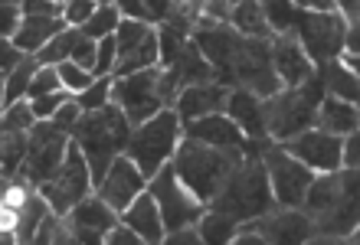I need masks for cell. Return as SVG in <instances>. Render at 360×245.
I'll return each instance as SVG.
<instances>
[{
  "mask_svg": "<svg viewBox=\"0 0 360 245\" xmlns=\"http://www.w3.org/2000/svg\"><path fill=\"white\" fill-rule=\"evenodd\" d=\"M243 161H246L243 147H217V144L193 141V138H184V134H180L177 147L171 154L174 173L200 203H210L217 197Z\"/></svg>",
  "mask_w": 360,
  "mask_h": 245,
  "instance_id": "cell-1",
  "label": "cell"
},
{
  "mask_svg": "<svg viewBox=\"0 0 360 245\" xmlns=\"http://www.w3.org/2000/svg\"><path fill=\"white\" fill-rule=\"evenodd\" d=\"M69 138L79 144V151L86 154L89 173H92V187L105 177L108 164L124 154L128 147V138H131V124L122 114V108L115 102L95 108V112H82L79 121L72 124Z\"/></svg>",
  "mask_w": 360,
  "mask_h": 245,
  "instance_id": "cell-2",
  "label": "cell"
},
{
  "mask_svg": "<svg viewBox=\"0 0 360 245\" xmlns=\"http://www.w3.org/2000/svg\"><path fill=\"white\" fill-rule=\"evenodd\" d=\"M177 92L180 88L174 82V72L164 66L141 69V72H131V76H122L112 82V102L122 108L131 128H138L164 108H171Z\"/></svg>",
  "mask_w": 360,
  "mask_h": 245,
  "instance_id": "cell-3",
  "label": "cell"
},
{
  "mask_svg": "<svg viewBox=\"0 0 360 245\" xmlns=\"http://www.w3.org/2000/svg\"><path fill=\"white\" fill-rule=\"evenodd\" d=\"M207 206L217 209V213H226L236 223H249V219H259L266 216L269 209H275V197L272 187H269L262 157H246Z\"/></svg>",
  "mask_w": 360,
  "mask_h": 245,
  "instance_id": "cell-4",
  "label": "cell"
},
{
  "mask_svg": "<svg viewBox=\"0 0 360 245\" xmlns=\"http://www.w3.org/2000/svg\"><path fill=\"white\" fill-rule=\"evenodd\" d=\"M324 98L321 76L314 69V76H308L302 85H285L272 98L262 102V118H266V134L269 141L282 144L295 138L298 131L314 124V108Z\"/></svg>",
  "mask_w": 360,
  "mask_h": 245,
  "instance_id": "cell-5",
  "label": "cell"
},
{
  "mask_svg": "<svg viewBox=\"0 0 360 245\" xmlns=\"http://www.w3.org/2000/svg\"><path fill=\"white\" fill-rule=\"evenodd\" d=\"M177 141H180V118L174 108H164V112H158L154 118H148V121H141L138 128H131V138H128L124 154L138 164V170H141L144 177L151 180L164 164L171 161Z\"/></svg>",
  "mask_w": 360,
  "mask_h": 245,
  "instance_id": "cell-6",
  "label": "cell"
},
{
  "mask_svg": "<svg viewBox=\"0 0 360 245\" xmlns=\"http://www.w3.org/2000/svg\"><path fill=\"white\" fill-rule=\"evenodd\" d=\"M66 147H69V131L56 128L49 118L46 121H33V128L27 131V157H23L13 180H23L30 187L46 183L59 170L63 157H66Z\"/></svg>",
  "mask_w": 360,
  "mask_h": 245,
  "instance_id": "cell-7",
  "label": "cell"
},
{
  "mask_svg": "<svg viewBox=\"0 0 360 245\" xmlns=\"http://www.w3.org/2000/svg\"><path fill=\"white\" fill-rule=\"evenodd\" d=\"M37 190H39V197L49 203V209L59 213V216H66L79 199H86L89 193H92V173H89L86 154L79 151V144L72 141V138H69L66 157H63L59 170L46 183H39Z\"/></svg>",
  "mask_w": 360,
  "mask_h": 245,
  "instance_id": "cell-8",
  "label": "cell"
},
{
  "mask_svg": "<svg viewBox=\"0 0 360 245\" xmlns=\"http://www.w3.org/2000/svg\"><path fill=\"white\" fill-rule=\"evenodd\" d=\"M148 193H151L158 209H161V219H164V229H167V232L184 229V226H197V219L203 216V209H207V203H200V199L180 183L171 161L148 180ZM167 232H164V236H167Z\"/></svg>",
  "mask_w": 360,
  "mask_h": 245,
  "instance_id": "cell-9",
  "label": "cell"
},
{
  "mask_svg": "<svg viewBox=\"0 0 360 245\" xmlns=\"http://www.w3.org/2000/svg\"><path fill=\"white\" fill-rule=\"evenodd\" d=\"M292 33L298 37V43H302V49L308 53L314 66H324V62L341 56L347 20L338 10H331V13H304V10H298Z\"/></svg>",
  "mask_w": 360,
  "mask_h": 245,
  "instance_id": "cell-10",
  "label": "cell"
},
{
  "mask_svg": "<svg viewBox=\"0 0 360 245\" xmlns=\"http://www.w3.org/2000/svg\"><path fill=\"white\" fill-rule=\"evenodd\" d=\"M259 157H262V164H266L275 206H295V209L302 206L304 190H308V183H311L314 170L304 167V164L298 161V157H292V154H285L278 144H269Z\"/></svg>",
  "mask_w": 360,
  "mask_h": 245,
  "instance_id": "cell-11",
  "label": "cell"
},
{
  "mask_svg": "<svg viewBox=\"0 0 360 245\" xmlns=\"http://www.w3.org/2000/svg\"><path fill=\"white\" fill-rule=\"evenodd\" d=\"M190 39L197 43L203 59L213 66L217 82L233 88V85H236V79H233V59H236V49H239V43H243V37H239L229 23H217V20L200 17L197 23H193V29H190Z\"/></svg>",
  "mask_w": 360,
  "mask_h": 245,
  "instance_id": "cell-12",
  "label": "cell"
},
{
  "mask_svg": "<svg viewBox=\"0 0 360 245\" xmlns=\"http://www.w3.org/2000/svg\"><path fill=\"white\" fill-rule=\"evenodd\" d=\"M341 144H344V138L328 134V131H321V128L311 124V128L298 131L295 138L282 141L278 147H282L285 154L298 157V161H302L304 167H311L314 173H328V170L341 167Z\"/></svg>",
  "mask_w": 360,
  "mask_h": 245,
  "instance_id": "cell-13",
  "label": "cell"
},
{
  "mask_svg": "<svg viewBox=\"0 0 360 245\" xmlns=\"http://www.w3.org/2000/svg\"><path fill=\"white\" fill-rule=\"evenodd\" d=\"M144 187H148V177L138 170V164H134L128 154H118V157L108 164L105 177L92 187V193L98 199H105L115 213H122V209H128V203H131Z\"/></svg>",
  "mask_w": 360,
  "mask_h": 245,
  "instance_id": "cell-14",
  "label": "cell"
},
{
  "mask_svg": "<svg viewBox=\"0 0 360 245\" xmlns=\"http://www.w3.org/2000/svg\"><path fill=\"white\" fill-rule=\"evenodd\" d=\"M236 229H256L259 236L266 239V245L308 242V236H311V216L302 213V209H295V206H275V209H269L266 216L239 223Z\"/></svg>",
  "mask_w": 360,
  "mask_h": 245,
  "instance_id": "cell-15",
  "label": "cell"
},
{
  "mask_svg": "<svg viewBox=\"0 0 360 245\" xmlns=\"http://www.w3.org/2000/svg\"><path fill=\"white\" fill-rule=\"evenodd\" d=\"M272 69L275 76L282 79V85H302L308 76H314L318 66L308 59L298 37L288 29V33H275L272 37Z\"/></svg>",
  "mask_w": 360,
  "mask_h": 245,
  "instance_id": "cell-16",
  "label": "cell"
},
{
  "mask_svg": "<svg viewBox=\"0 0 360 245\" xmlns=\"http://www.w3.org/2000/svg\"><path fill=\"white\" fill-rule=\"evenodd\" d=\"M180 134L193 138V141H203V144H217V147H243L246 151V134L239 131V124L223 112L180 121Z\"/></svg>",
  "mask_w": 360,
  "mask_h": 245,
  "instance_id": "cell-17",
  "label": "cell"
},
{
  "mask_svg": "<svg viewBox=\"0 0 360 245\" xmlns=\"http://www.w3.org/2000/svg\"><path fill=\"white\" fill-rule=\"evenodd\" d=\"M226 95H229V85H223V82L187 85V88L177 92L171 108L177 112L180 121H190V118H203V114L223 112V108H226Z\"/></svg>",
  "mask_w": 360,
  "mask_h": 245,
  "instance_id": "cell-18",
  "label": "cell"
},
{
  "mask_svg": "<svg viewBox=\"0 0 360 245\" xmlns=\"http://www.w3.org/2000/svg\"><path fill=\"white\" fill-rule=\"evenodd\" d=\"M118 219H122V223L131 229V232H138L144 245L164 242V232H167V229H164L161 209H158L154 197L148 193V187H144L141 193H138V197L128 203V209H122V213H118Z\"/></svg>",
  "mask_w": 360,
  "mask_h": 245,
  "instance_id": "cell-19",
  "label": "cell"
},
{
  "mask_svg": "<svg viewBox=\"0 0 360 245\" xmlns=\"http://www.w3.org/2000/svg\"><path fill=\"white\" fill-rule=\"evenodd\" d=\"M223 114H229L239 124V131L246 134V141H269L266 134V118H262V98H256L252 92L233 85L226 95V108Z\"/></svg>",
  "mask_w": 360,
  "mask_h": 245,
  "instance_id": "cell-20",
  "label": "cell"
},
{
  "mask_svg": "<svg viewBox=\"0 0 360 245\" xmlns=\"http://www.w3.org/2000/svg\"><path fill=\"white\" fill-rule=\"evenodd\" d=\"M314 128H321L328 134H354L360 128V112H357V102H341L334 95H324L318 108H314Z\"/></svg>",
  "mask_w": 360,
  "mask_h": 245,
  "instance_id": "cell-21",
  "label": "cell"
},
{
  "mask_svg": "<svg viewBox=\"0 0 360 245\" xmlns=\"http://www.w3.org/2000/svg\"><path fill=\"white\" fill-rule=\"evenodd\" d=\"M66 27H69V23L63 17H23L10 43H13L20 53L33 56V53H39V49L46 46L49 39L56 37V33H63Z\"/></svg>",
  "mask_w": 360,
  "mask_h": 245,
  "instance_id": "cell-22",
  "label": "cell"
},
{
  "mask_svg": "<svg viewBox=\"0 0 360 245\" xmlns=\"http://www.w3.org/2000/svg\"><path fill=\"white\" fill-rule=\"evenodd\" d=\"M167 69L174 72V82H177V88L200 85V82H217V72H213V66H210L207 59H203V53L197 49V43H193V39H184L180 56L174 59Z\"/></svg>",
  "mask_w": 360,
  "mask_h": 245,
  "instance_id": "cell-23",
  "label": "cell"
},
{
  "mask_svg": "<svg viewBox=\"0 0 360 245\" xmlns=\"http://www.w3.org/2000/svg\"><path fill=\"white\" fill-rule=\"evenodd\" d=\"M66 219L72 226H86V229H95V232H108V229L118 223V213H115L105 199H98L95 193H89L86 199H79L76 206L66 213Z\"/></svg>",
  "mask_w": 360,
  "mask_h": 245,
  "instance_id": "cell-24",
  "label": "cell"
},
{
  "mask_svg": "<svg viewBox=\"0 0 360 245\" xmlns=\"http://www.w3.org/2000/svg\"><path fill=\"white\" fill-rule=\"evenodd\" d=\"M229 27L236 29L239 37H259V39H272V27L266 23V13L259 7V0H239L233 13H229Z\"/></svg>",
  "mask_w": 360,
  "mask_h": 245,
  "instance_id": "cell-25",
  "label": "cell"
},
{
  "mask_svg": "<svg viewBox=\"0 0 360 245\" xmlns=\"http://www.w3.org/2000/svg\"><path fill=\"white\" fill-rule=\"evenodd\" d=\"M49 213V203L39 197V190H30L23 203L17 206V223H13V242H33V232Z\"/></svg>",
  "mask_w": 360,
  "mask_h": 245,
  "instance_id": "cell-26",
  "label": "cell"
},
{
  "mask_svg": "<svg viewBox=\"0 0 360 245\" xmlns=\"http://www.w3.org/2000/svg\"><path fill=\"white\" fill-rule=\"evenodd\" d=\"M158 59H161V53H158V29H151L131 53H124L122 59H115L112 76L122 79V76H131V72H141V69H151V66H158Z\"/></svg>",
  "mask_w": 360,
  "mask_h": 245,
  "instance_id": "cell-27",
  "label": "cell"
},
{
  "mask_svg": "<svg viewBox=\"0 0 360 245\" xmlns=\"http://www.w3.org/2000/svg\"><path fill=\"white\" fill-rule=\"evenodd\" d=\"M318 76H321L324 95H334V98H341V102H357V72L341 66L338 59L318 66Z\"/></svg>",
  "mask_w": 360,
  "mask_h": 245,
  "instance_id": "cell-28",
  "label": "cell"
},
{
  "mask_svg": "<svg viewBox=\"0 0 360 245\" xmlns=\"http://www.w3.org/2000/svg\"><path fill=\"white\" fill-rule=\"evenodd\" d=\"M23 157H27V131L0 128V177H17Z\"/></svg>",
  "mask_w": 360,
  "mask_h": 245,
  "instance_id": "cell-29",
  "label": "cell"
},
{
  "mask_svg": "<svg viewBox=\"0 0 360 245\" xmlns=\"http://www.w3.org/2000/svg\"><path fill=\"white\" fill-rule=\"evenodd\" d=\"M236 219L226 216V213H217V209H203V216L197 219V232H200V242H233V236H236Z\"/></svg>",
  "mask_w": 360,
  "mask_h": 245,
  "instance_id": "cell-30",
  "label": "cell"
},
{
  "mask_svg": "<svg viewBox=\"0 0 360 245\" xmlns=\"http://www.w3.org/2000/svg\"><path fill=\"white\" fill-rule=\"evenodd\" d=\"M79 37H82L79 27H66L63 33H56V37L49 39L39 53H33V56H37L39 66H59V62H66V59L72 56V46H76Z\"/></svg>",
  "mask_w": 360,
  "mask_h": 245,
  "instance_id": "cell-31",
  "label": "cell"
},
{
  "mask_svg": "<svg viewBox=\"0 0 360 245\" xmlns=\"http://www.w3.org/2000/svg\"><path fill=\"white\" fill-rule=\"evenodd\" d=\"M39 69V62H37V56H23L17 62V66L7 72V105H13V102H20V98H27V88H30V79H33V72Z\"/></svg>",
  "mask_w": 360,
  "mask_h": 245,
  "instance_id": "cell-32",
  "label": "cell"
},
{
  "mask_svg": "<svg viewBox=\"0 0 360 245\" xmlns=\"http://www.w3.org/2000/svg\"><path fill=\"white\" fill-rule=\"evenodd\" d=\"M118 20H122V13H118L115 4H98L95 13L79 29H82V37H89V39H102V37H112L115 27H118Z\"/></svg>",
  "mask_w": 360,
  "mask_h": 245,
  "instance_id": "cell-33",
  "label": "cell"
},
{
  "mask_svg": "<svg viewBox=\"0 0 360 245\" xmlns=\"http://www.w3.org/2000/svg\"><path fill=\"white\" fill-rule=\"evenodd\" d=\"M259 7L266 13V23L272 27V33H288L295 27L298 7H295L292 0H259Z\"/></svg>",
  "mask_w": 360,
  "mask_h": 245,
  "instance_id": "cell-34",
  "label": "cell"
},
{
  "mask_svg": "<svg viewBox=\"0 0 360 245\" xmlns=\"http://www.w3.org/2000/svg\"><path fill=\"white\" fill-rule=\"evenodd\" d=\"M112 82H115V76H95V82L76 95L79 108H82V112H95V108L108 105L112 102Z\"/></svg>",
  "mask_w": 360,
  "mask_h": 245,
  "instance_id": "cell-35",
  "label": "cell"
},
{
  "mask_svg": "<svg viewBox=\"0 0 360 245\" xmlns=\"http://www.w3.org/2000/svg\"><path fill=\"white\" fill-rule=\"evenodd\" d=\"M37 121V114L30 108V98H20V102L7 105L4 112H0V128H13V131H30Z\"/></svg>",
  "mask_w": 360,
  "mask_h": 245,
  "instance_id": "cell-36",
  "label": "cell"
},
{
  "mask_svg": "<svg viewBox=\"0 0 360 245\" xmlns=\"http://www.w3.org/2000/svg\"><path fill=\"white\" fill-rule=\"evenodd\" d=\"M56 72H59V82H63V88H66V92H72V95H79L82 88H89V85L95 82L92 72H89V69H82V66H76L72 59L59 62Z\"/></svg>",
  "mask_w": 360,
  "mask_h": 245,
  "instance_id": "cell-37",
  "label": "cell"
},
{
  "mask_svg": "<svg viewBox=\"0 0 360 245\" xmlns=\"http://www.w3.org/2000/svg\"><path fill=\"white\" fill-rule=\"evenodd\" d=\"M158 53H161V59H158V66H171L174 59L180 56V49H184V37H177L174 29H167L164 23H158Z\"/></svg>",
  "mask_w": 360,
  "mask_h": 245,
  "instance_id": "cell-38",
  "label": "cell"
},
{
  "mask_svg": "<svg viewBox=\"0 0 360 245\" xmlns=\"http://www.w3.org/2000/svg\"><path fill=\"white\" fill-rule=\"evenodd\" d=\"M63 82H59V72L56 66H39L30 79V88H27V98H39V95H49V92H59Z\"/></svg>",
  "mask_w": 360,
  "mask_h": 245,
  "instance_id": "cell-39",
  "label": "cell"
},
{
  "mask_svg": "<svg viewBox=\"0 0 360 245\" xmlns=\"http://www.w3.org/2000/svg\"><path fill=\"white\" fill-rule=\"evenodd\" d=\"M66 88H59V92H49V95H39V98H30V108H33V114H37V121H46V118H53L56 114V108L63 102H69Z\"/></svg>",
  "mask_w": 360,
  "mask_h": 245,
  "instance_id": "cell-40",
  "label": "cell"
},
{
  "mask_svg": "<svg viewBox=\"0 0 360 245\" xmlns=\"http://www.w3.org/2000/svg\"><path fill=\"white\" fill-rule=\"evenodd\" d=\"M115 59H118V46H115V33L112 37H102L98 39V53H95V76H112L115 69Z\"/></svg>",
  "mask_w": 360,
  "mask_h": 245,
  "instance_id": "cell-41",
  "label": "cell"
},
{
  "mask_svg": "<svg viewBox=\"0 0 360 245\" xmlns=\"http://www.w3.org/2000/svg\"><path fill=\"white\" fill-rule=\"evenodd\" d=\"M95 7H98L95 0H66V4H63V20H66L69 27H82L95 13Z\"/></svg>",
  "mask_w": 360,
  "mask_h": 245,
  "instance_id": "cell-42",
  "label": "cell"
},
{
  "mask_svg": "<svg viewBox=\"0 0 360 245\" xmlns=\"http://www.w3.org/2000/svg\"><path fill=\"white\" fill-rule=\"evenodd\" d=\"M79 33H82V29H79ZM95 53H98V39H89V37H79L76 39V46H72V62H76V66H82V69H89V72H92L95 69ZM95 76V72H92Z\"/></svg>",
  "mask_w": 360,
  "mask_h": 245,
  "instance_id": "cell-43",
  "label": "cell"
},
{
  "mask_svg": "<svg viewBox=\"0 0 360 245\" xmlns=\"http://www.w3.org/2000/svg\"><path fill=\"white\" fill-rule=\"evenodd\" d=\"M20 20H23L20 4H0V39H13Z\"/></svg>",
  "mask_w": 360,
  "mask_h": 245,
  "instance_id": "cell-44",
  "label": "cell"
},
{
  "mask_svg": "<svg viewBox=\"0 0 360 245\" xmlns=\"http://www.w3.org/2000/svg\"><path fill=\"white\" fill-rule=\"evenodd\" d=\"M79 114H82V108H79L76 102V95H69V102H63L56 108V114L49 118V121L56 124V128H63V131H72V124L79 121Z\"/></svg>",
  "mask_w": 360,
  "mask_h": 245,
  "instance_id": "cell-45",
  "label": "cell"
},
{
  "mask_svg": "<svg viewBox=\"0 0 360 245\" xmlns=\"http://www.w3.org/2000/svg\"><path fill=\"white\" fill-rule=\"evenodd\" d=\"M23 17H63V4L56 0H20Z\"/></svg>",
  "mask_w": 360,
  "mask_h": 245,
  "instance_id": "cell-46",
  "label": "cell"
},
{
  "mask_svg": "<svg viewBox=\"0 0 360 245\" xmlns=\"http://www.w3.org/2000/svg\"><path fill=\"white\" fill-rule=\"evenodd\" d=\"M112 4L118 7L122 20H141V23H154L151 13H148V7H144V0H112Z\"/></svg>",
  "mask_w": 360,
  "mask_h": 245,
  "instance_id": "cell-47",
  "label": "cell"
},
{
  "mask_svg": "<svg viewBox=\"0 0 360 245\" xmlns=\"http://www.w3.org/2000/svg\"><path fill=\"white\" fill-rule=\"evenodd\" d=\"M105 245H144V242H141V236H138V232H131V229L118 219V223L105 232Z\"/></svg>",
  "mask_w": 360,
  "mask_h": 245,
  "instance_id": "cell-48",
  "label": "cell"
},
{
  "mask_svg": "<svg viewBox=\"0 0 360 245\" xmlns=\"http://www.w3.org/2000/svg\"><path fill=\"white\" fill-rule=\"evenodd\" d=\"M164 245H200V232L197 226H184V229H174L164 236Z\"/></svg>",
  "mask_w": 360,
  "mask_h": 245,
  "instance_id": "cell-49",
  "label": "cell"
},
{
  "mask_svg": "<svg viewBox=\"0 0 360 245\" xmlns=\"http://www.w3.org/2000/svg\"><path fill=\"white\" fill-rule=\"evenodd\" d=\"M23 56H27V53H20L10 39H0V72H10Z\"/></svg>",
  "mask_w": 360,
  "mask_h": 245,
  "instance_id": "cell-50",
  "label": "cell"
},
{
  "mask_svg": "<svg viewBox=\"0 0 360 245\" xmlns=\"http://www.w3.org/2000/svg\"><path fill=\"white\" fill-rule=\"evenodd\" d=\"M357 131L354 134H344V144H341V167H354L357 170Z\"/></svg>",
  "mask_w": 360,
  "mask_h": 245,
  "instance_id": "cell-51",
  "label": "cell"
},
{
  "mask_svg": "<svg viewBox=\"0 0 360 245\" xmlns=\"http://www.w3.org/2000/svg\"><path fill=\"white\" fill-rule=\"evenodd\" d=\"M292 4L304 13H331L334 10V0H292Z\"/></svg>",
  "mask_w": 360,
  "mask_h": 245,
  "instance_id": "cell-52",
  "label": "cell"
},
{
  "mask_svg": "<svg viewBox=\"0 0 360 245\" xmlns=\"http://www.w3.org/2000/svg\"><path fill=\"white\" fill-rule=\"evenodd\" d=\"M334 10L341 13L347 23H357V10H360V0H334Z\"/></svg>",
  "mask_w": 360,
  "mask_h": 245,
  "instance_id": "cell-53",
  "label": "cell"
},
{
  "mask_svg": "<svg viewBox=\"0 0 360 245\" xmlns=\"http://www.w3.org/2000/svg\"><path fill=\"white\" fill-rule=\"evenodd\" d=\"M4 95H7V72H0V112L7 108V98H4Z\"/></svg>",
  "mask_w": 360,
  "mask_h": 245,
  "instance_id": "cell-54",
  "label": "cell"
},
{
  "mask_svg": "<svg viewBox=\"0 0 360 245\" xmlns=\"http://www.w3.org/2000/svg\"><path fill=\"white\" fill-rule=\"evenodd\" d=\"M0 4H20V0H0Z\"/></svg>",
  "mask_w": 360,
  "mask_h": 245,
  "instance_id": "cell-55",
  "label": "cell"
},
{
  "mask_svg": "<svg viewBox=\"0 0 360 245\" xmlns=\"http://www.w3.org/2000/svg\"><path fill=\"white\" fill-rule=\"evenodd\" d=\"M95 4H112V0H95Z\"/></svg>",
  "mask_w": 360,
  "mask_h": 245,
  "instance_id": "cell-56",
  "label": "cell"
},
{
  "mask_svg": "<svg viewBox=\"0 0 360 245\" xmlns=\"http://www.w3.org/2000/svg\"><path fill=\"white\" fill-rule=\"evenodd\" d=\"M56 4H66V0H56Z\"/></svg>",
  "mask_w": 360,
  "mask_h": 245,
  "instance_id": "cell-57",
  "label": "cell"
}]
</instances>
